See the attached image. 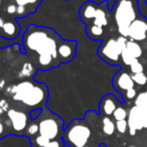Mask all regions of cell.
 Masks as SVG:
<instances>
[{"label":"cell","instance_id":"cell-22","mask_svg":"<svg viewBox=\"0 0 147 147\" xmlns=\"http://www.w3.org/2000/svg\"><path fill=\"white\" fill-rule=\"evenodd\" d=\"M121 59H122L123 63H124L125 65H130L131 63H132L133 61L136 59H134V57H133V55L129 53L128 49H127L126 47H125V49L122 51V53H121Z\"/></svg>","mask_w":147,"mask_h":147},{"label":"cell","instance_id":"cell-33","mask_svg":"<svg viewBox=\"0 0 147 147\" xmlns=\"http://www.w3.org/2000/svg\"><path fill=\"white\" fill-rule=\"evenodd\" d=\"M6 11L8 14H15L17 12V5L16 4H9L6 7Z\"/></svg>","mask_w":147,"mask_h":147},{"label":"cell","instance_id":"cell-1","mask_svg":"<svg viewBox=\"0 0 147 147\" xmlns=\"http://www.w3.org/2000/svg\"><path fill=\"white\" fill-rule=\"evenodd\" d=\"M51 29L45 27L31 26L28 27L23 36V45L28 51H36L39 55H51L53 59L59 57L57 43L53 36H51Z\"/></svg>","mask_w":147,"mask_h":147},{"label":"cell","instance_id":"cell-40","mask_svg":"<svg viewBox=\"0 0 147 147\" xmlns=\"http://www.w3.org/2000/svg\"><path fill=\"white\" fill-rule=\"evenodd\" d=\"M3 130H4V126H3V124L1 122H0V134L3 132Z\"/></svg>","mask_w":147,"mask_h":147},{"label":"cell","instance_id":"cell-31","mask_svg":"<svg viewBox=\"0 0 147 147\" xmlns=\"http://www.w3.org/2000/svg\"><path fill=\"white\" fill-rule=\"evenodd\" d=\"M38 131H39V127L37 124H31V125H29V127L27 128V132H28V134H30V135L36 134Z\"/></svg>","mask_w":147,"mask_h":147},{"label":"cell","instance_id":"cell-18","mask_svg":"<svg viewBox=\"0 0 147 147\" xmlns=\"http://www.w3.org/2000/svg\"><path fill=\"white\" fill-rule=\"evenodd\" d=\"M87 34L91 39H98L103 35V27L95 24L91 25L87 28Z\"/></svg>","mask_w":147,"mask_h":147},{"label":"cell","instance_id":"cell-12","mask_svg":"<svg viewBox=\"0 0 147 147\" xmlns=\"http://www.w3.org/2000/svg\"><path fill=\"white\" fill-rule=\"evenodd\" d=\"M97 8L95 7V4L92 2H86L82 5L80 9V16L84 23L89 21L90 19H94L96 15Z\"/></svg>","mask_w":147,"mask_h":147},{"label":"cell","instance_id":"cell-20","mask_svg":"<svg viewBox=\"0 0 147 147\" xmlns=\"http://www.w3.org/2000/svg\"><path fill=\"white\" fill-rule=\"evenodd\" d=\"M132 80L135 84L139 85V86H144L147 83V77L144 73H139V74H133Z\"/></svg>","mask_w":147,"mask_h":147},{"label":"cell","instance_id":"cell-8","mask_svg":"<svg viewBox=\"0 0 147 147\" xmlns=\"http://www.w3.org/2000/svg\"><path fill=\"white\" fill-rule=\"evenodd\" d=\"M147 23L140 19H135L131 25L129 26V37L131 40L134 41H142L146 38L147 31H146Z\"/></svg>","mask_w":147,"mask_h":147},{"label":"cell","instance_id":"cell-10","mask_svg":"<svg viewBox=\"0 0 147 147\" xmlns=\"http://www.w3.org/2000/svg\"><path fill=\"white\" fill-rule=\"evenodd\" d=\"M76 41L65 40L57 47V55L61 59V61L67 63L74 59L76 55Z\"/></svg>","mask_w":147,"mask_h":147},{"label":"cell","instance_id":"cell-42","mask_svg":"<svg viewBox=\"0 0 147 147\" xmlns=\"http://www.w3.org/2000/svg\"><path fill=\"white\" fill-rule=\"evenodd\" d=\"M3 113H4V111H3L2 109L0 108V115H1V114H3Z\"/></svg>","mask_w":147,"mask_h":147},{"label":"cell","instance_id":"cell-9","mask_svg":"<svg viewBox=\"0 0 147 147\" xmlns=\"http://www.w3.org/2000/svg\"><path fill=\"white\" fill-rule=\"evenodd\" d=\"M7 116H8L9 120L11 121L12 128L15 131L19 132V131L24 130L27 125V116L25 115V113L14 110V109H9L7 111Z\"/></svg>","mask_w":147,"mask_h":147},{"label":"cell","instance_id":"cell-38","mask_svg":"<svg viewBox=\"0 0 147 147\" xmlns=\"http://www.w3.org/2000/svg\"><path fill=\"white\" fill-rule=\"evenodd\" d=\"M4 23H5L4 19H3L2 17H0V28H2L3 25H4Z\"/></svg>","mask_w":147,"mask_h":147},{"label":"cell","instance_id":"cell-34","mask_svg":"<svg viewBox=\"0 0 147 147\" xmlns=\"http://www.w3.org/2000/svg\"><path fill=\"white\" fill-rule=\"evenodd\" d=\"M0 108L2 109L4 112H7L9 110V104L6 100L2 99V100H0Z\"/></svg>","mask_w":147,"mask_h":147},{"label":"cell","instance_id":"cell-45","mask_svg":"<svg viewBox=\"0 0 147 147\" xmlns=\"http://www.w3.org/2000/svg\"><path fill=\"white\" fill-rule=\"evenodd\" d=\"M146 31H147V24H146Z\"/></svg>","mask_w":147,"mask_h":147},{"label":"cell","instance_id":"cell-46","mask_svg":"<svg viewBox=\"0 0 147 147\" xmlns=\"http://www.w3.org/2000/svg\"><path fill=\"white\" fill-rule=\"evenodd\" d=\"M0 59H1V55H0Z\"/></svg>","mask_w":147,"mask_h":147},{"label":"cell","instance_id":"cell-32","mask_svg":"<svg viewBox=\"0 0 147 147\" xmlns=\"http://www.w3.org/2000/svg\"><path fill=\"white\" fill-rule=\"evenodd\" d=\"M137 93H136V90H135L134 88H131V89H129V90H127L126 91V97H127V99H134L135 97L137 96Z\"/></svg>","mask_w":147,"mask_h":147},{"label":"cell","instance_id":"cell-23","mask_svg":"<svg viewBox=\"0 0 147 147\" xmlns=\"http://www.w3.org/2000/svg\"><path fill=\"white\" fill-rule=\"evenodd\" d=\"M53 57L51 55H42L38 57V63H40V65L42 67H49L53 63Z\"/></svg>","mask_w":147,"mask_h":147},{"label":"cell","instance_id":"cell-14","mask_svg":"<svg viewBox=\"0 0 147 147\" xmlns=\"http://www.w3.org/2000/svg\"><path fill=\"white\" fill-rule=\"evenodd\" d=\"M116 102L115 99L113 98V95H107L102 100V109L104 113L108 116L113 115L114 111L116 110Z\"/></svg>","mask_w":147,"mask_h":147},{"label":"cell","instance_id":"cell-6","mask_svg":"<svg viewBox=\"0 0 147 147\" xmlns=\"http://www.w3.org/2000/svg\"><path fill=\"white\" fill-rule=\"evenodd\" d=\"M121 53H122V49L118 45L117 39L114 38L108 39L106 42L103 43L98 51L101 59L106 61L107 63H115L119 61L121 57Z\"/></svg>","mask_w":147,"mask_h":147},{"label":"cell","instance_id":"cell-25","mask_svg":"<svg viewBox=\"0 0 147 147\" xmlns=\"http://www.w3.org/2000/svg\"><path fill=\"white\" fill-rule=\"evenodd\" d=\"M138 10L143 17L147 18V3L145 0H138Z\"/></svg>","mask_w":147,"mask_h":147},{"label":"cell","instance_id":"cell-2","mask_svg":"<svg viewBox=\"0 0 147 147\" xmlns=\"http://www.w3.org/2000/svg\"><path fill=\"white\" fill-rule=\"evenodd\" d=\"M7 93L12 95L14 101H18L26 106L36 107L42 104L47 97V88L42 84L32 81H23L15 86L9 87Z\"/></svg>","mask_w":147,"mask_h":147},{"label":"cell","instance_id":"cell-3","mask_svg":"<svg viewBox=\"0 0 147 147\" xmlns=\"http://www.w3.org/2000/svg\"><path fill=\"white\" fill-rule=\"evenodd\" d=\"M135 19L136 11L132 0H118L115 8V21L122 36L129 37V26Z\"/></svg>","mask_w":147,"mask_h":147},{"label":"cell","instance_id":"cell-44","mask_svg":"<svg viewBox=\"0 0 147 147\" xmlns=\"http://www.w3.org/2000/svg\"><path fill=\"white\" fill-rule=\"evenodd\" d=\"M130 147H136V146H134V145H132V146H130Z\"/></svg>","mask_w":147,"mask_h":147},{"label":"cell","instance_id":"cell-19","mask_svg":"<svg viewBox=\"0 0 147 147\" xmlns=\"http://www.w3.org/2000/svg\"><path fill=\"white\" fill-rule=\"evenodd\" d=\"M135 106L139 108H144L147 106V91L142 92L136 97L135 99Z\"/></svg>","mask_w":147,"mask_h":147},{"label":"cell","instance_id":"cell-16","mask_svg":"<svg viewBox=\"0 0 147 147\" xmlns=\"http://www.w3.org/2000/svg\"><path fill=\"white\" fill-rule=\"evenodd\" d=\"M93 24L98 25V26H101V27L106 26V25L108 24V19H107L106 12H105L103 9L97 8L96 15H95L94 22H93Z\"/></svg>","mask_w":147,"mask_h":147},{"label":"cell","instance_id":"cell-13","mask_svg":"<svg viewBox=\"0 0 147 147\" xmlns=\"http://www.w3.org/2000/svg\"><path fill=\"white\" fill-rule=\"evenodd\" d=\"M2 30L7 38L12 39L19 34L20 28H19V26L17 25L16 22H13V21H5L4 25H3V27H2Z\"/></svg>","mask_w":147,"mask_h":147},{"label":"cell","instance_id":"cell-11","mask_svg":"<svg viewBox=\"0 0 147 147\" xmlns=\"http://www.w3.org/2000/svg\"><path fill=\"white\" fill-rule=\"evenodd\" d=\"M134 84L132 80V76H130L126 71H121L118 73L116 76L114 77V85L115 89L118 91H127L131 88H134Z\"/></svg>","mask_w":147,"mask_h":147},{"label":"cell","instance_id":"cell-26","mask_svg":"<svg viewBox=\"0 0 147 147\" xmlns=\"http://www.w3.org/2000/svg\"><path fill=\"white\" fill-rule=\"evenodd\" d=\"M128 128V122L126 120H120L116 122V129L118 130V132L120 133H125Z\"/></svg>","mask_w":147,"mask_h":147},{"label":"cell","instance_id":"cell-5","mask_svg":"<svg viewBox=\"0 0 147 147\" xmlns=\"http://www.w3.org/2000/svg\"><path fill=\"white\" fill-rule=\"evenodd\" d=\"M128 128L130 135L134 136L137 130L147 128V117L141 108L134 106L130 109L128 114Z\"/></svg>","mask_w":147,"mask_h":147},{"label":"cell","instance_id":"cell-36","mask_svg":"<svg viewBox=\"0 0 147 147\" xmlns=\"http://www.w3.org/2000/svg\"><path fill=\"white\" fill-rule=\"evenodd\" d=\"M45 147H61V143H59V141L53 140V141H49V142L47 143Z\"/></svg>","mask_w":147,"mask_h":147},{"label":"cell","instance_id":"cell-21","mask_svg":"<svg viewBox=\"0 0 147 147\" xmlns=\"http://www.w3.org/2000/svg\"><path fill=\"white\" fill-rule=\"evenodd\" d=\"M113 116H114L115 120L120 121V120H126L127 116H128V113L122 107H117L116 110L113 113Z\"/></svg>","mask_w":147,"mask_h":147},{"label":"cell","instance_id":"cell-28","mask_svg":"<svg viewBox=\"0 0 147 147\" xmlns=\"http://www.w3.org/2000/svg\"><path fill=\"white\" fill-rule=\"evenodd\" d=\"M15 1V4L17 6H27V5H33V4H36L38 2L39 0H14Z\"/></svg>","mask_w":147,"mask_h":147},{"label":"cell","instance_id":"cell-41","mask_svg":"<svg viewBox=\"0 0 147 147\" xmlns=\"http://www.w3.org/2000/svg\"><path fill=\"white\" fill-rule=\"evenodd\" d=\"M4 80H1V82H0V89H2L3 86H4Z\"/></svg>","mask_w":147,"mask_h":147},{"label":"cell","instance_id":"cell-17","mask_svg":"<svg viewBox=\"0 0 147 147\" xmlns=\"http://www.w3.org/2000/svg\"><path fill=\"white\" fill-rule=\"evenodd\" d=\"M103 123V132L106 135H112L114 134L115 129H116V125L114 124L112 120L109 117H105L102 120Z\"/></svg>","mask_w":147,"mask_h":147},{"label":"cell","instance_id":"cell-27","mask_svg":"<svg viewBox=\"0 0 147 147\" xmlns=\"http://www.w3.org/2000/svg\"><path fill=\"white\" fill-rule=\"evenodd\" d=\"M33 71V67L32 65H30L29 63H26L23 65L22 69H21V76L23 77H29L31 76V73Z\"/></svg>","mask_w":147,"mask_h":147},{"label":"cell","instance_id":"cell-30","mask_svg":"<svg viewBox=\"0 0 147 147\" xmlns=\"http://www.w3.org/2000/svg\"><path fill=\"white\" fill-rule=\"evenodd\" d=\"M127 41H128V39H127V37H124V36H119L118 38H117V42H118V45L120 47V49H124L125 47H126V45H127Z\"/></svg>","mask_w":147,"mask_h":147},{"label":"cell","instance_id":"cell-7","mask_svg":"<svg viewBox=\"0 0 147 147\" xmlns=\"http://www.w3.org/2000/svg\"><path fill=\"white\" fill-rule=\"evenodd\" d=\"M39 134L53 140L57 136L59 131V122L53 118H45L39 122Z\"/></svg>","mask_w":147,"mask_h":147},{"label":"cell","instance_id":"cell-35","mask_svg":"<svg viewBox=\"0 0 147 147\" xmlns=\"http://www.w3.org/2000/svg\"><path fill=\"white\" fill-rule=\"evenodd\" d=\"M16 13L18 14V16H25V14H26V9L23 6H17Z\"/></svg>","mask_w":147,"mask_h":147},{"label":"cell","instance_id":"cell-4","mask_svg":"<svg viewBox=\"0 0 147 147\" xmlns=\"http://www.w3.org/2000/svg\"><path fill=\"white\" fill-rule=\"evenodd\" d=\"M90 137V128L83 124L74 125L67 132V141L73 147H85Z\"/></svg>","mask_w":147,"mask_h":147},{"label":"cell","instance_id":"cell-43","mask_svg":"<svg viewBox=\"0 0 147 147\" xmlns=\"http://www.w3.org/2000/svg\"><path fill=\"white\" fill-rule=\"evenodd\" d=\"M1 3H2V0H0V6H1Z\"/></svg>","mask_w":147,"mask_h":147},{"label":"cell","instance_id":"cell-39","mask_svg":"<svg viewBox=\"0 0 147 147\" xmlns=\"http://www.w3.org/2000/svg\"><path fill=\"white\" fill-rule=\"evenodd\" d=\"M5 125H6V126H12V125H11V121L9 120V119L8 120H7V119L5 120Z\"/></svg>","mask_w":147,"mask_h":147},{"label":"cell","instance_id":"cell-29","mask_svg":"<svg viewBox=\"0 0 147 147\" xmlns=\"http://www.w3.org/2000/svg\"><path fill=\"white\" fill-rule=\"evenodd\" d=\"M49 141L51 140H49V138H47L45 136H42V135H40V134H39V136H37L36 138H35V142H36V144L40 147H45V145L49 142Z\"/></svg>","mask_w":147,"mask_h":147},{"label":"cell","instance_id":"cell-15","mask_svg":"<svg viewBox=\"0 0 147 147\" xmlns=\"http://www.w3.org/2000/svg\"><path fill=\"white\" fill-rule=\"evenodd\" d=\"M126 49L128 51L133 55L134 59H139L142 55V49L140 45L137 43V41L134 40H128L126 45Z\"/></svg>","mask_w":147,"mask_h":147},{"label":"cell","instance_id":"cell-37","mask_svg":"<svg viewBox=\"0 0 147 147\" xmlns=\"http://www.w3.org/2000/svg\"><path fill=\"white\" fill-rule=\"evenodd\" d=\"M40 111H41L40 109H35V110L30 111V116L32 117L33 119H35L39 114H40Z\"/></svg>","mask_w":147,"mask_h":147},{"label":"cell","instance_id":"cell-24","mask_svg":"<svg viewBox=\"0 0 147 147\" xmlns=\"http://www.w3.org/2000/svg\"><path fill=\"white\" fill-rule=\"evenodd\" d=\"M130 69L133 74H139V73H143V71H144V67H143L142 63L138 61V59H136L130 65Z\"/></svg>","mask_w":147,"mask_h":147}]
</instances>
